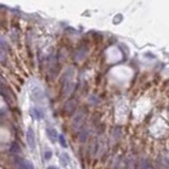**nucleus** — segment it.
Returning <instances> with one entry per match:
<instances>
[{
	"mask_svg": "<svg viewBox=\"0 0 169 169\" xmlns=\"http://www.w3.org/2000/svg\"><path fill=\"white\" fill-rule=\"evenodd\" d=\"M16 164H17L18 168L19 169H35L34 165L30 162V161L26 160V158H16Z\"/></svg>",
	"mask_w": 169,
	"mask_h": 169,
	"instance_id": "4",
	"label": "nucleus"
},
{
	"mask_svg": "<svg viewBox=\"0 0 169 169\" xmlns=\"http://www.w3.org/2000/svg\"><path fill=\"white\" fill-rule=\"evenodd\" d=\"M30 114L32 115L35 119H37V121H40V119H42L45 117V112L41 110V109L37 108V107H33V108L31 109Z\"/></svg>",
	"mask_w": 169,
	"mask_h": 169,
	"instance_id": "5",
	"label": "nucleus"
},
{
	"mask_svg": "<svg viewBox=\"0 0 169 169\" xmlns=\"http://www.w3.org/2000/svg\"><path fill=\"white\" fill-rule=\"evenodd\" d=\"M45 98V94L39 86L31 88V100L34 103H42Z\"/></svg>",
	"mask_w": 169,
	"mask_h": 169,
	"instance_id": "1",
	"label": "nucleus"
},
{
	"mask_svg": "<svg viewBox=\"0 0 169 169\" xmlns=\"http://www.w3.org/2000/svg\"><path fill=\"white\" fill-rule=\"evenodd\" d=\"M59 160H60V163L63 166H68L70 163V156L68 153H66V152H63V153H61L60 158H59Z\"/></svg>",
	"mask_w": 169,
	"mask_h": 169,
	"instance_id": "8",
	"label": "nucleus"
},
{
	"mask_svg": "<svg viewBox=\"0 0 169 169\" xmlns=\"http://www.w3.org/2000/svg\"><path fill=\"white\" fill-rule=\"evenodd\" d=\"M46 132H47V135H48L49 140H50L51 142H56V140H58V134H57L56 132V129L53 128V127H47L46 129Z\"/></svg>",
	"mask_w": 169,
	"mask_h": 169,
	"instance_id": "6",
	"label": "nucleus"
},
{
	"mask_svg": "<svg viewBox=\"0 0 169 169\" xmlns=\"http://www.w3.org/2000/svg\"><path fill=\"white\" fill-rule=\"evenodd\" d=\"M12 151H13L14 153H17V152L20 151V148H19V146L17 145V143H14L13 144V147H12Z\"/></svg>",
	"mask_w": 169,
	"mask_h": 169,
	"instance_id": "10",
	"label": "nucleus"
},
{
	"mask_svg": "<svg viewBox=\"0 0 169 169\" xmlns=\"http://www.w3.org/2000/svg\"><path fill=\"white\" fill-rule=\"evenodd\" d=\"M71 77L72 75H70V73H66L63 75V94L66 96L69 95L72 91V82H71Z\"/></svg>",
	"mask_w": 169,
	"mask_h": 169,
	"instance_id": "2",
	"label": "nucleus"
},
{
	"mask_svg": "<svg viewBox=\"0 0 169 169\" xmlns=\"http://www.w3.org/2000/svg\"><path fill=\"white\" fill-rule=\"evenodd\" d=\"M26 143L31 150H35L36 148V139H35V133L33 128H28L26 130Z\"/></svg>",
	"mask_w": 169,
	"mask_h": 169,
	"instance_id": "3",
	"label": "nucleus"
},
{
	"mask_svg": "<svg viewBox=\"0 0 169 169\" xmlns=\"http://www.w3.org/2000/svg\"><path fill=\"white\" fill-rule=\"evenodd\" d=\"M51 158H52V151H51V150H47V151L45 152V158H46L47 161H49Z\"/></svg>",
	"mask_w": 169,
	"mask_h": 169,
	"instance_id": "11",
	"label": "nucleus"
},
{
	"mask_svg": "<svg viewBox=\"0 0 169 169\" xmlns=\"http://www.w3.org/2000/svg\"><path fill=\"white\" fill-rule=\"evenodd\" d=\"M58 141H59V143H60L61 147H63V148L68 147V143H67V141H66L65 135H63V134H59L58 135Z\"/></svg>",
	"mask_w": 169,
	"mask_h": 169,
	"instance_id": "9",
	"label": "nucleus"
},
{
	"mask_svg": "<svg viewBox=\"0 0 169 169\" xmlns=\"http://www.w3.org/2000/svg\"><path fill=\"white\" fill-rule=\"evenodd\" d=\"M3 81V79H2V76L0 75V82H2Z\"/></svg>",
	"mask_w": 169,
	"mask_h": 169,
	"instance_id": "13",
	"label": "nucleus"
},
{
	"mask_svg": "<svg viewBox=\"0 0 169 169\" xmlns=\"http://www.w3.org/2000/svg\"><path fill=\"white\" fill-rule=\"evenodd\" d=\"M76 108V102L75 100H69L67 104L65 105V110L67 111L68 113H71L75 110Z\"/></svg>",
	"mask_w": 169,
	"mask_h": 169,
	"instance_id": "7",
	"label": "nucleus"
},
{
	"mask_svg": "<svg viewBox=\"0 0 169 169\" xmlns=\"http://www.w3.org/2000/svg\"><path fill=\"white\" fill-rule=\"evenodd\" d=\"M48 169H58V168H57V167H55V166H49Z\"/></svg>",
	"mask_w": 169,
	"mask_h": 169,
	"instance_id": "12",
	"label": "nucleus"
}]
</instances>
